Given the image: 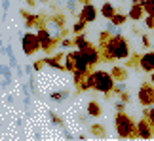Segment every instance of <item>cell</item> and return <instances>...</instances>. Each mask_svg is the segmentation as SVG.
<instances>
[{
    "instance_id": "cell-1",
    "label": "cell",
    "mask_w": 154,
    "mask_h": 141,
    "mask_svg": "<svg viewBox=\"0 0 154 141\" xmlns=\"http://www.w3.org/2000/svg\"><path fill=\"white\" fill-rule=\"evenodd\" d=\"M114 126L116 132L122 139H133L137 137V124L131 120V116L126 114L124 111H118L116 118H114Z\"/></svg>"
},
{
    "instance_id": "cell-2",
    "label": "cell",
    "mask_w": 154,
    "mask_h": 141,
    "mask_svg": "<svg viewBox=\"0 0 154 141\" xmlns=\"http://www.w3.org/2000/svg\"><path fill=\"white\" fill-rule=\"evenodd\" d=\"M93 78H95L93 90L105 93V97H110V93L114 92V76H112V73H106V70H93Z\"/></svg>"
},
{
    "instance_id": "cell-3",
    "label": "cell",
    "mask_w": 154,
    "mask_h": 141,
    "mask_svg": "<svg viewBox=\"0 0 154 141\" xmlns=\"http://www.w3.org/2000/svg\"><path fill=\"white\" fill-rule=\"evenodd\" d=\"M36 34H38V40H40V46L46 54H51L53 48L61 42V36H51V33L48 31L46 27H38L36 29Z\"/></svg>"
},
{
    "instance_id": "cell-4",
    "label": "cell",
    "mask_w": 154,
    "mask_h": 141,
    "mask_svg": "<svg viewBox=\"0 0 154 141\" xmlns=\"http://www.w3.org/2000/svg\"><path fill=\"white\" fill-rule=\"evenodd\" d=\"M21 48H23V54H25V55H32V54H36L38 50H42L40 40H38V34L25 33L21 36Z\"/></svg>"
},
{
    "instance_id": "cell-5",
    "label": "cell",
    "mask_w": 154,
    "mask_h": 141,
    "mask_svg": "<svg viewBox=\"0 0 154 141\" xmlns=\"http://www.w3.org/2000/svg\"><path fill=\"white\" fill-rule=\"evenodd\" d=\"M137 99L139 103L143 105V107H150V105H154V86L150 84V82H143L137 92Z\"/></svg>"
},
{
    "instance_id": "cell-6",
    "label": "cell",
    "mask_w": 154,
    "mask_h": 141,
    "mask_svg": "<svg viewBox=\"0 0 154 141\" xmlns=\"http://www.w3.org/2000/svg\"><path fill=\"white\" fill-rule=\"evenodd\" d=\"M152 133H154L152 124L149 122V118H146V116H143V118L137 122V137H141V139H150Z\"/></svg>"
},
{
    "instance_id": "cell-7",
    "label": "cell",
    "mask_w": 154,
    "mask_h": 141,
    "mask_svg": "<svg viewBox=\"0 0 154 141\" xmlns=\"http://www.w3.org/2000/svg\"><path fill=\"white\" fill-rule=\"evenodd\" d=\"M72 59H74V70H78V73H90V63H88V59H86V55L82 54L80 50H76V52H72ZM72 70V73H74Z\"/></svg>"
},
{
    "instance_id": "cell-8",
    "label": "cell",
    "mask_w": 154,
    "mask_h": 141,
    "mask_svg": "<svg viewBox=\"0 0 154 141\" xmlns=\"http://www.w3.org/2000/svg\"><path fill=\"white\" fill-rule=\"evenodd\" d=\"M82 54L86 55V59H88L90 65H97V63L101 61V52H99V46L90 44L86 50H82Z\"/></svg>"
},
{
    "instance_id": "cell-9",
    "label": "cell",
    "mask_w": 154,
    "mask_h": 141,
    "mask_svg": "<svg viewBox=\"0 0 154 141\" xmlns=\"http://www.w3.org/2000/svg\"><path fill=\"white\" fill-rule=\"evenodd\" d=\"M80 19L82 21H86V23H93L97 19V10H95V6H91L90 2L82 6V10H80Z\"/></svg>"
},
{
    "instance_id": "cell-10",
    "label": "cell",
    "mask_w": 154,
    "mask_h": 141,
    "mask_svg": "<svg viewBox=\"0 0 154 141\" xmlns=\"http://www.w3.org/2000/svg\"><path fill=\"white\" fill-rule=\"evenodd\" d=\"M139 69L145 70V73H152V70H154V52H149V54H143V55H141Z\"/></svg>"
},
{
    "instance_id": "cell-11",
    "label": "cell",
    "mask_w": 154,
    "mask_h": 141,
    "mask_svg": "<svg viewBox=\"0 0 154 141\" xmlns=\"http://www.w3.org/2000/svg\"><path fill=\"white\" fill-rule=\"evenodd\" d=\"M93 84H95L93 73H88V74L84 76V80H82L80 84L76 86V90H78V92H88V90H91V88H93Z\"/></svg>"
},
{
    "instance_id": "cell-12",
    "label": "cell",
    "mask_w": 154,
    "mask_h": 141,
    "mask_svg": "<svg viewBox=\"0 0 154 141\" xmlns=\"http://www.w3.org/2000/svg\"><path fill=\"white\" fill-rule=\"evenodd\" d=\"M143 15H145V8L141 4H133L131 10H129V14H128V17H129V19H133V21H139Z\"/></svg>"
},
{
    "instance_id": "cell-13",
    "label": "cell",
    "mask_w": 154,
    "mask_h": 141,
    "mask_svg": "<svg viewBox=\"0 0 154 141\" xmlns=\"http://www.w3.org/2000/svg\"><path fill=\"white\" fill-rule=\"evenodd\" d=\"M112 76H114V80H120V82H124L128 78V69L126 67H112Z\"/></svg>"
},
{
    "instance_id": "cell-14",
    "label": "cell",
    "mask_w": 154,
    "mask_h": 141,
    "mask_svg": "<svg viewBox=\"0 0 154 141\" xmlns=\"http://www.w3.org/2000/svg\"><path fill=\"white\" fill-rule=\"evenodd\" d=\"M116 14V10H114V6H112L110 2H105L101 6V15L105 17V19H112V15Z\"/></svg>"
},
{
    "instance_id": "cell-15",
    "label": "cell",
    "mask_w": 154,
    "mask_h": 141,
    "mask_svg": "<svg viewBox=\"0 0 154 141\" xmlns=\"http://www.w3.org/2000/svg\"><path fill=\"white\" fill-rule=\"evenodd\" d=\"M101 105H99L97 101H90L88 103V114L90 116H101Z\"/></svg>"
},
{
    "instance_id": "cell-16",
    "label": "cell",
    "mask_w": 154,
    "mask_h": 141,
    "mask_svg": "<svg viewBox=\"0 0 154 141\" xmlns=\"http://www.w3.org/2000/svg\"><path fill=\"white\" fill-rule=\"evenodd\" d=\"M90 44H91V42H88L84 34H76V36H74V46H76V48H78L80 52H82V50H86Z\"/></svg>"
},
{
    "instance_id": "cell-17",
    "label": "cell",
    "mask_w": 154,
    "mask_h": 141,
    "mask_svg": "<svg viewBox=\"0 0 154 141\" xmlns=\"http://www.w3.org/2000/svg\"><path fill=\"white\" fill-rule=\"evenodd\" d=\"M61 57H65V55L59 54V55H55V57H46L44 61H46V65H50V67H53V69H65L61 63H59V59H61Z\"/></svg>"
},
{
    "instance_id": "cell-18",
    "label": "cell",
    "mask_w": 154,
    "mask_h": 141,
    "mask_svg": "<svg viewBox=\"0 0 154 141\" xmlns=\"http://www.w3.org/2000/svg\"><path fill=\"white\" fill-rule=\"evenodd\" d=\"M128 21V15H124V14H118V11H116V14L114 15H112V19H110V23H112V25H124V23H126Z\"/></svg>"
},
{
    "instance_id": "cell-19",
    "label": "cell",
    "mask_w": 154,
    "mask_h": 141,
    "mask_svg": "<svg viewBox=\"0 0 154 141\" xmlns=\"http://www.w3.org/2000/svg\"><path fill=\"white\" fill-rule=\"evenodd\" d=\"M65 70H74V59H72V52L65 54V63H63Z\"/></svg>"
},
{
    "instance_id": "cell-20",
    "label": "cell",
    "mask_w": 154,
    "mask_h": 141,
    "mask_svg": "<svg viewBox=\"0 0 154 141\" xmlns=\"http://www.w3.org/2000/svg\"><path fill=\"white\" fill-rule=\"evenodd\" d=\"M143 8H145V14L146 15H154V0H145Z\"/></svg>"
},
{
    "instance_id": "cell-21",
    "label": "cell",
    "mask_w": 154,
    "mask_h": 141,
    "mask_svg": "<svg viewBox=\"0 0 154 141\" xmlns=\"http://www.w3.org/2000/svg\"><path fill=\"white\" fill-rule=\"evenodd\" d=\"M86 25H88V23L86 21H78V23H74V27H72V31H74V34H82V33H84L86 31Z\"/></svg>"
},
{
    "instance_id": "cell-22",
    "label": "cell",
    "mask_w": 154,
    "mask_h": 141,
    "mask_svg": "<svg viewBox=\"0 0 154 141\" xmlns=\"http://www.w3.org/2000/svg\"><path fill=\"white\" fill-rule=\"evenodd\" d=\"M91 133H93V136H97V137H105V128L99 126V124H93L91 126Z\"/></svg>"
},
{
    "instance_id": "cell-23",
    "label": "cell",
    "mask_w": 154,
    "mask_h": 141,
    "mask_svg": "<svg viewBox=\"0 0 154 141\" xmlns=\"http://www.w3.org/2000/svg\"><path fill=\"white\" fill-rule=\"evenodd\" d=\"M145 116L149 118V122H150L152 128H154V105H150V109H146V111H145Z\"/></svg>"
},
{
    "instance_id": "cell-24",
    "label": "cell",
    "mask_w": 154,
    "mask_h": 141,
    "mask_svg": "<svg viewBox=\"0 0 154 141\" xmlns=\"http://www.w3.org/2000/svg\"><path fill=\"white\" fill-rule=\"evenodd\" d=\"M145 25L149 29H154V15H146L145 17Z\"/></svg>"
},
{
    "instance_id": "cell-25",
    "label": "cell",
    "mask_w": 154,
    "mask_h": 141,
    "mask_svg": "<svg viewBox=\"0 0 154 141\" xmlns=\"http://www.w3.org/2000/svg\"><path fill=\"white\" fill-rule=\"evenodd\" d=\"M51 97L53 99H65V97H67V92H63V93H51Z\"/></svg>"
},
{
    "instance_id": "cell-26",
    "label": "cell",
    "mask_w": 154,
    "mask_h": 141,
    "mask_svg": "<svg viewBox=\"0 0 154 141\" xmlns=\"http://www.w3.org/2000/svg\"><path fill=\"white\" fill-rule=\"evenodd\" d=\"M50 116H51V120H53V122H55V124H59V126H61V124H63V120H61V118H59V116H57V114H53V113H51Z\"/></svg>"
},
{
    "instance_id": "cell-27",
    "label": "cell",
    "mask_w": 154,
    "mask_h": 141,
    "mask_svg": "<svg viewBox=\"0 0 154 141\" xmlns=\"http://www.w3.org/2000/svg\"><path fill=\"white\" fill-rule=\"evenodd\" d=\"M141 40H143V46H145V48H149V46H150V40H149V36H143Z\"/></svg>"
},
{
    "instance_id": "cell-28",
    "label": "cell",
    "mask_w": 154,
    "mask_h": 141,
    "mask_svg": "<svg viewBox=\"0 0 154 141\" xmlns=\"http://www.w3.org/2000/svg\"><path fill=\"white\" fill-rule=\"evenodd\" d=\"M120 97H122V101H124V103H126V101H129V96H128L126 92H122V93H120Z\"/></svg>"
},
{
    "instance_id": "cell-29",
    "label": "cell",
    "mask_w": 154,
    "mask_h": 141,
    "mask_svg": "<svg viewBox=\"0 0 154 141\" xmlns=\"http://www.w3.org/2000/svg\"><path fill=\"white\" fill-rule=\"evenodd\" d=\"M126 109V105H124V101L122 103H116V111H124Z\"/></svg>"
},
{
    "instance_id": "cell-30",
    "label": "cell",
    "mask_w": 154,
    "mask_h": 141,
    "mask_svg": "<svg viewBox=\"0 0 154 141\" xmlns=\"http://www.w3.org/2000/svg\"><path fill=\"white\" fill-rule=\"evenodd\" d=\"M143 2L145 0H131V4H141V6H143Z\"/></svg>"
},
{
    "instance_id": "cell-31",
    "label": "cell",
    "mask_w": 154,
    "mask_h": 141,
    "mask_svg": "<svg viewBox=\"0 0 154 141\" xmlns=\"http://www.w3.org/2000/svg\"><path fill=\"white\" fill-rule=\"evenodd\" d=\"M25 2H27L29 6H34V4H36V0H25Z\"/></svg>"
},
{
    "instance_id": "cell-32",
    "label": "cell",
    "mask_w": 154,
    "mask_h": 141,
    "mask_svg": "<svg viewBox=\"0 0 154 141\" xmlns=\"http://www.w3.org/2000/svg\"><path fill=\"white\" fill-rule=\"evenodd\" d=\"M78 2H82V4H88V0H78Z\"/></svg>"
},
{
    "instance_id": "cell-33",
    "label": "cell",
    "mask_w": 154,
    "mask_h": 141,
    "mask_svg": "<svg viewBox=\"0 0 154 141\" xmlns=\"http://www.w3.org/2000/svg\"><path fill=\"white\" fill-rule=\"evenodd\" d=\"M150 80H152V84H154V74H152V76H150Z\"/></svg>"
},
{
    "instance_id": "cell-34",
    "label": "cell",
    "mask_w": 154,
    "mask_h": 141,
    "mask_svg": "<svg viewBox=\"0 0 154 141\" xmlns=\"http://www.w3.org/2000/svg\"><path fill=\"white\" fill-rule=\"evenodd\" d=\"M40 2H44V4H46V2H50V0H40Z\"/></svg>"
}]
</instances>
